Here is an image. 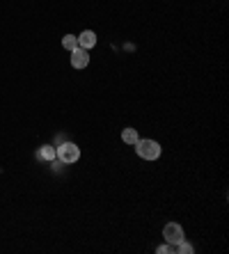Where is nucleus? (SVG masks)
<instances>
[{
	"label": "nucleus",
	"instance_id": "1",
	"mask_svg": "<svg viewBox=\"0 0 229 254\" xmlns=\"http://www.w3.org/2000/svg\"><path fill=\"white\" fill-rule=\"evenodd\" d=\"M135 154L142 160H158L163 154V147L156 140H138L135 142Z\"/></svg>",
	"mask_w": 229,
	"mask_h": 254
},
{
	"label": "nucleus",
	"instance_id": "2",
	"mask_svg": "<svg viewBox=\"0 0 229 254\" xmlns=\"http://www.w3.org/2000/svg\"><path fill=\"white\" fill-rule=\"evenodd\" d=\"M55 156L60 158V163L74 165V163L80 158V149H78V144H74V142H65V144H60V147L55 149Z\"/></svg>",
	"mask_w": 229,
	"mask_h": 254
},
{
	"label": "nucleus",
	"instance_id": "3",
	"mask_svg": "<svg viewBox=\"0 0 229 254\" xmlns=\"http://www.w3.org/2000/svg\"><path fill=\"white\" fill-rule=\"evenodd\" d=\"M163 238L165 243H170V245H176V243L183 241V229L179 222H167V225L163 227Z\"/></svg>",
	"mask_w": 229,
	"mask_h": 254
},
{
	"label": "nucleus",
	"instance_id": "4",
	"mask_svg": "<svg viewBox=\"0 0 229 254\" xmlns=\"http://www.w3.org/2000/svg\"><path fill=\"white\" fill-rule=\"evenodd\" d=\"M69 55H71V66L74 69H85L89 64V51H85V48H74Z\"/></svg>",
	"mask_w": 229,
	"mask_h": 254
},
{
	"label": "nucleus",
	"instance_id": "5",
	"mask_svg": "<svg viewBox=\"0 0 229 254\" xmlns=\"http://www.w3.org/2000/svg\"><path fill=\"white\" fill-rule=\"evenodd\" d=\"M78 39V48H85V51H92L96 46V32L94 30H82L80 35H76Z\"/></svg>",
	"mask_w": 229,
	"mask_h": 254
},
{
	"label": "nucleus",
	"instance_id": "6",
	"mask_svg": "<svg viewBox=\"0 0 229 254\" xmlns=\"http://www.w3.org/2000/svg\"><path fill=\"white\" fill-rule=\"evenodd\" d=\"M37 158H39V160H46V163H53V160H55V147H51V144H44V147L37 151Z\"/></svg>",
	"mask_w": 229,
	"mask_h": 254
},
{
	"label": "nucleus",
	"instance_id": "7",
	"mask_svg": "<svg viewBox=\"0 0 229 254\" xmlns=\"http://www.w3.org/2000/svg\"><path fill=\"white\" fill-rule=\"evenodd\" d=\"M122 140L126 142V144H135V142L140 140V135H138V130L135 128H124L122 130Z\"/></svg>",
	"mask_w": 229,
	"mask_h": 254
},
{
	"label": "nucleus",
	"instance_id": "8",
	"mask_svg": "<svg viewBox=\"0 0 229 254\" xmlns=\"http://www.w3.org/2000/svg\"><path fill=\"white\" fill-rule=\"evenodd\" d=\"M62 48L65 51H74V48H78V39H76V35H65L62 37Z\"/></svg>",
	"mask_w": 229,
	"mask_h": 254
},
{
	"label": "nucleus",
	"instance_id": "9",
	"mask_svg": "<svg viewBox=\"0 0 229 254\" xmlns=\"http://www.w3.org/2000/svg\"><path fill=\"white\" fill-rule=\"evenodd\" d=\"M193 252H195V248L190 245V243H186V238L174 245V254H193Z\"/></svg>",
	"mask_w": 229,
	"mask_h": 254
}]
</instances>
